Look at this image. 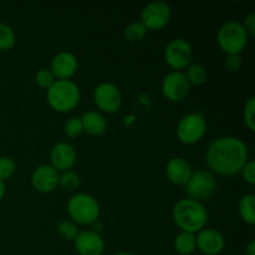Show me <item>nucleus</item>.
<instances>
[{"label": "nucleus", "mask_w": 255, "mask_h": 255, "mask_svg": "<svg viewBox=\"0 0 255 255\" xmlns=\"http://www.w3.org/2000/svg\"><path fill=\"white\" fill-rule=\"evenodd\" d=\"M248 148L238 137L224 136L214 139L209 144L206 161L209 168L219 176H234L246 166Z\"/></svg>", "instance_id": "obj_1"}, {"label": "nucleus", "mask_w": 255, "mask_h": 255, "mask_svg": "<svg viewBox=\"0 0 255 255\" xmlns=\"http://www.w3.org/2000/svg\"><path fill=\"white\" fill-rule=\"evenodd\" d=\"M172 218L181 232L196 234L206 228L208 212L201 202L184 198L174 204L172 209Z\"/></svg>", "instance_id": "obj_2"}, {"label": "nucleus", "mask_w": 255, "mask_h": 255, "mask_svg": "<svg viewBox=\"0 0 255 255\" xmlns=\"http://www.w3.org/2000/svg\"><path fill=\"white\" fill-rule=\"evenodd\" d=\"M46 100L54 111L66 114L76 109L81 100L79 86L71 80H56L46 90Z\"/></svg>", "instance_id": "obj_3"}, {"label": "nucleus", "mask_w": 255, "mask_h": 255, "mask_svg": "<svg viewBox=\"0 0 255 255\" xmlns=\"http://www.w3.org/2000/svg\"><path fill=\"white\" fill-rule=\"evenodd\" d=\"M67 214L75 224L92 226L100 217V204L92 196L77 193L67 202Z\"/></svg>", "instance_id": "obj_4"}, {"label": "nucleus", "mask_w": 255, "mask_h": 255, "mask_svg": "<svg viewBox=\"0 0 255 255\" xmlns=\"http://www.w3.org/2000/svg\"><path fill=\"white\" fill-rule=\"evenodd\" d=\"M248 34L239 21H227L221 26L217 35L219 47L228 54L241 55L248 45Z\"/></svg>", "instance_id": "obj_5"}, {"label": "nucleus", "mask_w": 255, "mask_h": 255, "mask_svg": "<svg viewBox=\"0 0 255 255\" xmlns=\"http://www.w3.org/2000/svg\"><path fill=\"white\" fill-rule=\"evenodd\" d=\"M177 138L183 144H194L201 141L207 132L206 119L199 112L186 115L177 126Z\"/></svg>", "instance_id": "obj_6"}, {"label": "nucleus", "mask_w": 255, "mask_h": 255, "mask_svg": "<svg viewBox=\"0 0 255 255\" xmlns=\"http://www.w3.org/2000/svg\"><path fill=\"white\" fill-rule=\"evenodd\" d=\"M186 192L189 199L197 202L208 201L213 197L217 189V182L213 174L208 171H196L192 173L188 183L186 184Z\"/></svg>", "instance_id": "obj_7"}, {"label": "nucleus", "mask_w": 255, "mask_h": 255, "mask_svg": "<svg viewBox=\"0 0 255 255\" xmlns=\"http://www.w3.org/2000/svg\"><path fill=\"white\" fill-rule=\"evenodd\" d=\"M193 49L184 39H174L164 49V61L174 71L187 69L192 64Z\"/></svg>", "instance_id": "obj_8"}, {"label": "nucleus", "mask_w": 255, "mask_h": 255, "mask_svg": "<svg viewBox=\"0 0 255 255\" xmlns=\"http://www.w3.org/2000/svg\"><path fill=\"white\" fill-rule=\"evenodd\" d=\"M94 101L101 111L115 114L122 106V94L116 85L111 82H102L95 89Z\"/></svg>", "instance_id": "obj_9"}, {"label": "nucleus", "mask_w": 255, "mask_h": 255, "mask_svg": "<svg viewBox=\"0 0 255 255\" xmlns=\"http://www.w3.org/2000/svg\"><path fill=\"white\" fill-rule=\"evenodd\" d=\"M171 7L163 1H152L143 7L139 21L147 30H161L171 20Z\"/></svg>", "instance_id": "obj_10"}, {"label": "nucleus", "mask_w": 255, "mask_h": 255, "mask_svg": "<svg viewBox=\"0 0 255 255\" xmlns=\"http://www.w3.org/2000/svg\"><path fill=\"white\" fill-rule=\"evenodd\" d=\"M162 94L168 101L179 102L186 99L191 90V85L181 71H172L162 81Z\"/></svg>", "instance_id": "obj_11"}, {"label": "nucleus", "mask_w": 255, "mask_h": 255, "mask_svg": "<svg viewBox=\"0 0 255 255\" xmlns=\"http://www.w3.org/2000/svg\"><path fill=\"white\" fill-rule=\"evenodd\" d=\"M60 173L51 164L36 167L31 174V186L39 193H51L59 187Z\"/></svg>", "instance_id": "obj_12"}, {"label": "nucleus", "mask_w": 255, "mask_h": 255, "mask_svg": "<svg viewBox=\"0 0 255 255\" xmlns=\"http://www.w3.org/2000/svg\"><path fill=\"white\" fill-rule=\"evenodd\" d=\"M196 246L206 255H218L226 247L223 234L214 228H204L196 236Z\"/></svg>", "instance_id": "obj_13"}, {"label": "nucleus", "mask_w": 255, "mask_h": 255, "mask_svg": "<svg viewBox=\"0 0 255 255\" xmlns=\"http://www.w3.org/2000/svg\"><path fill=\"white\" fill-rule=\"evenodd\" d=\"M75 248L80 255H102L105 251V242L101 234L92 229L79 232L75 238Z\"/></svg>", "instance_id": "obj_14"}, {"label": "nucleus", "mask_w": 255, "mask_h": 255, "mask_svg": "<svg viewBox=\"0 0 255 255\" xmlns=\"http://www.w3.org/2000/svg\"><path fill=\"white\" fill-rule=\"evenodd\" d=\"M76 151L74 146H71L67 142H59L55 144L50 153V161L51 166L57 172L71 171L72 167L76 163Z\"/></svg>", "instance_id": "obj_15"}, {"label": "nucleus", "mask_w": 255, "mask_h": 255, "mask_svg": "<svg viewBox=\"0 0 255 255\" xmlns=\"http://www.w3.org/2000/svg\"><path fill=\"white\" fill-rule=\"evenodd\" d=\"M77 67H79L77 57L70 51H62L52 59L50 71L56 80H70L76 74Z\"/></svg>", "instance_id": "obj_16"}, {"label": "nucleus", "mask_w": 255, "mask_h": 255, "mask_svg": "<svg viewBox=\"0 0 255 255\" xmlns=\"http://www.w3.org/2000/svg\"><path fill=\"white\" fill-rule=\"evenodd\" d=\"M192 173L193 171L191 168V164L182 157L171 158L166 166L167 178L176 186H186Z\"/></svg>", "instance_id": "obj_17"}, {"label": "nucleus", "mask_w": 255, "mask_h": 255, "mask_svg": "<svg viewBox=\"0 0 255 255\" xmlns=\"http://www.w3.org/2000/svg\"><path fill=\"white\" fill-rule=\"evenodd\" d=\"M82 122V128L90 136H101L106 132L107 122L105 117L100 112L89 111L85 112L82 117H80Z\"/></svg>", "instance_id": "obj_18"}, {"label": "nucleus", "mask_w": 255, "mask_h": 255, "mask_svg": "<svg viewBox=\"0 0 255 255\" xmlns=\"http://www.w3.org/2000/svg\"><path fill=\"white\" fill-rule=\"evenodd\" d=\"M174 249L181 255H189L197 249L196 236L187 232H181L174 239Z\"/></svg>", "instance_id": "obj_19"}, {"label": "nucleus", "mask_w": 255, "mask_h": 255, "mask_svg": "<svg viewBox=\"0 0 255 255\" xmlns=\"http://www.w3.org/2000/svg\"><path fill=\"white\" fill-rule=\"evenodd\" d=\"M255 197L253 194H247L239 201L238 212L241 218L243 219L244 223L248 226H254L255 224Z\"/></svg>", "instance_id": "obj_20"}, {"label": "nucleus", "mask_w": 255, "mask_h": 255, "mask_svg": "<svg viewBox=\"0 0 255 255\" xmlns=\"http://www.w3.org/2000/svg\"><path fill=\"white\" fill-rule=\"evenodd\" d=\"M187 81L189 85L199 86L207 81V70L206 67L199 64H191L184 72Z\"/></svg>", "instance_id": "obj_21"}, {"label": "nucleus", "mask_w": 255, "mask_h": 255, "mask_svg": "<svg viewBox=\"0 0 255 255\" xmlns=\"http://www.w3.org/2000/svg\"><path fill=\"white\" fill-rule=\"evenodd\" d=\"M146 32L147 29L144 27V25L139 20H137V21H132L127 25L124 31V35L126 40H128L129 42H138L146 36Z\"/></svg>", "instance_id": "obj_22"}, {"label": "nucleus", "mask_w": 255, "mask_h": 255, "mask_svg": "<svg viewBox=\"0 0 255 255\" xmlns=\"http://www.w3.org/2000/svg\"><path fill=\"white\" fill-rule=\"evenodd\" d=\"M16 44V35L14 30L6 24L0 22V51L11 50Z\"/></svg>", "instance_id": "obj_23"}, {"label": "nucleus", "mask_w": 255, "mask_h": 255, "mask_svg": "<svg viewBox=\"0 0 255 255\" xmlns=\"http://www.w3.org/2000/svg\"><path fill=\"white\" fill-rule=\"evenodd\" d=\"M81 184V179H80V176L74 171H66L61 172L59 177V186L61 187L65 191H76L77 188Z\"/></svg>", "instance_id": "obj_24"}, {"label": "nucleus", "mask_w": 255, "mask_h": 255, "mask_svg": "<svg viewBox=\"0 0 255 255\" xmlns=\"http://www.w3.org/2000/svg\"><path fill=\"white\" fill-rule=\"evenodd\" d=\"M56 232L60 238L64 241H75L80 231L77 228V224H75L72 221H62L57 226Z\"/></svg>", "instance_id": "obj_25"}, {"label": "nucleus", "mask_w": 255, "mask_h": 255, "mask_svg": "<svg viewBox=\"0 0 255 255\" xmlns=\"http://www.w3.org/2000/svg\"><path fill=\"white\" fill-rule=\"evenodd\" d=\"M16 171V163L11 157L2 156L0 157V181L5 182L10 179Z\"/></svg>", "instance_id": "obj_26"}, {"label": "nucleus", "mask_w": 255, "mask_h": 255, "mask_svg": "<svg viewBox=\"0 0 255 255\" xmlns=\"http://www.w3.org/2000/svg\"><path fill=\"white\" fill-rule=\"evenodd\" d=\"M84 132L82 128V122L80 117H71L66 121L64 126V133L69 138H76Z\"/></svg>", "instance_id": "obj_27"}, {"label": "nucleus", "mask_w": 255, "mask_h": 255, "mask_svg": "<svg viewBox=\"0 0 255 255\" xmlns=\"http://www.w3.org/2000/svg\"><path fill=\"white\" fill-rule=\"evenodd\" d=\"M255 99L254 97H249L246 101L243 109V120L246 126L248 127L251 131H255Z\"/></svg>", "instance_id": "obj_28"}, {"label": "nucleus", "mask_w": 255, "mask_h": 255, "mask_svg": "<svg viewBox=\"0 0 255 255\" xmlns=\"http://www.w3.org/2000/svg\"><path fill=\"white\" fill-rule=\"evenodd\" d=\"M55 81H56V79L54 77L52 72L50 71V69H40L35 75V82L41 89L49 90Z\"/></svg>", "instance_id": "obj_29"}, {"label": "nucleus", "mask_w": 255, "mask_h": 255, "mask_svg": "<svg viewBox=\"0 0 255 255\" xmlns=\"http://www.w3.org/2000/svg\"><path fill=\"white\" fill-rule=\"evenodd\" d=\"M224 67H226L229 72L238 71V70L242 67L241 55H236V54L227 55L226 60H224Z\"/></svg>", "instance_id": "obj_30"}, {"label": "nucleus", "mask_w": 255, "mask_h": 255, "mask_svg": "<svg viewBox=\"0 0 255 255\" xmlns=\"http://www.w3.org/2000/svg\"><path fill=\"white\" fill-rule=\"evenodd\" d=\"M242 174H243V178L246 179L247 183H249L251 186L255 184V162L254 161H248L246 163V166L242 169Z\"/></svg>", "instance_id": "obj_31"}, {"label": "nucleus", "mask_w": 255, "mask_h": 255, "mask_svg": "<svg viewBox=\"0 0 255 255\" xmlns=\"http://www.w3.org/2000/svg\"><path fill=\"white\" fill-rule=\"evenodd\" d=\"M243 27L246 29L248 36H255V14L252 12L246 17V21L243 22Z\"/></svg>", "instance_id": "obj_32"}, {"label": "nucleus", "mask_w": 255, "mask_h": 255, "mask_svg": "<svg viewBox=\"0 0 255 255\" xmlns=\"http://www.w3.org/2000/svg\"><path fill=\"white\" fill-rule=\"evenodd\" d=\"M244 255H255V242L252 241L251 243L247 246L246 251H244Z\"/></svg>", "instance_id": "obj_33"}, {"label": "nucleus", "mask_w": 255, "mask_h": 255, "mask_svg": "<svg viewBox=\"0 0 255 255\" xmlns=\"http://www.w3.org/2000/svg\"><path fill=\"white\" fill-rule=\"evenodd\" d=\"M134 120H136V117H134L133 115L126 116L125 117V126H131V125L134 122Z\"/></svg>", "instance_id": "obj_34"}, {"label": "nucleus", "mask_w": 255, "mask_h": 255, "mask_svg": "<svg viewBox=\"0 0 255 255\" xmlns=\"http://www.w3.org/2000/svg\"><path fill=\"white\" fill-rule=\"evenodd\" d=\"M5 196V183L2 181H0V202L4 198Z\"/></svg>", "instance_id": "obj_35"}, {"label": "nucleus", "mask_w": 255, "mask_h": 255, "mask_svg": "<svg viewBox=\"0 0 255 255\" xmlns=\"http://www.w3.org/2000/svg\"><path fill=\"white\" fill-rule=\"evenodd\" d=\"M115 255H133L131 253H126V252H120V253H116Z\"/></svg>", "instance_id": "obj_36"}]
</instances>
